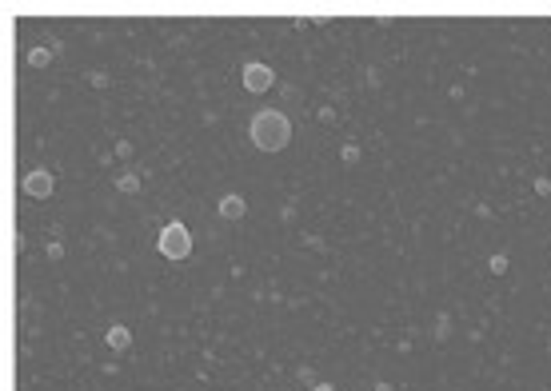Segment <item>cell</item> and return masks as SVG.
Here are the masks:
<instances>
[{
	"label": "cell",
	"instance_id": "6",
	"mask_svg": "<svg viewBox=\"0 0 551 391\" xmlns=\"http://www.w3.org/2000/svg\"><path fill=\"white\" fill-rule=\"evenodd\" d=\"M104 340H108V348H112V351H128V348H132V331L124 328V323H112Z\"/></svg>",
	"mask_w": 551,
	"mask_h": 391
},
{
	"label": "cell",
	"instance_id": "5",
	"mask_svg": "<svg viewBox=\"0 0 551 391\" xmlns=\"http://www.w3.org/2000/svg\"><path fill=\"white\" fill-rule=\"evenodd\" d=\"M244 216H248V200L244 196H236V192L220 196V220H244Z\"/></svg>",
	"mask_w": 551,
	"mask_h": 391
},
{
	"label": "cell",
	"instance_id": "4",
	"mask_svg": "<svg viewBox=\"0 0 551 391\" xmlns=\"http://www.w3.org/2000/svg\"><path fill=\"white\" fill-rule=\"evenodd\" d=\"M240 84L248 92H268L272 84H276V72L268 68L264 61H252V64H244V72H240Z\"/></svg>",
	"mask_w": 551,
	"mask_h": 391
},
{
	"label": "cell",
	"instance_id": "8",
	"mask_svg": "<svg viewBox=\"0 0 551 391\" xmlns=\"http://www.w3.org/2000/svg\"><path fill=\"white\" fill-rule=\"evenodd\" d=\"M52 56H56L52 48H32V52H29V68H48Z\"/></svg>",
	"mask_w": 551,
	"mask_h": 391
},
{
	"label": "cell",
	"instance_id": "12",
	"mask_svg": "<svg viewBox=\"0 0 551 391\" xmlns=\"http://www.w3.org/2000/svg\"><path fill=\"white\" fill-rule=\"evenodd\" d=\"M44 256H48L52 264H61V260H64V244H61V240H52L48 248H44Z\"/></svg>",
	"mask_w": 551,
	"mask_h": 391
},
{
	"label": "cell",
	"instance_id": "18",
	"mask_svg": "<svg viewBox=\"0 0 551 391\" xmlns=\"http://www.w3.org/2000/svg\"><path fill=\"white\" fill-rule=\"evenodd\" d=\"M376 391H396V387H391L388 380H380V383H376Z\"/></svg>",
	"mask_w": 551,
	"mask_h": 391
},
{
	"label": "cell",
	"instance_id": "13",
	"mask_svg": "<svg viewBox=\"0 0 551 391\" xmlns=\"http://www.w3.org/2000/svg\"><path fill=\"white\" fill-rule=\"evenodd\" d=\"M535 196H551V180H547V176H540V180H535Z\"/></svg>",
	"mask_w": 551,
	"mask_h": 391
},
{
	"label": "cell",
	"instance_id": "1",
	"mask_svg": "<svg viewBox=\"0 0 551 391\" xmlns=\"http://www.w3.org/2000/svg\"><path fill=\"white\" fill-rule=\"evenodd\" d=\"M248 136H252V144H256L260 152H280L284 144L292 140V124H288V116H284V112L264 108V112H256V116H252Z\"/></svg>",
	"mask_w": 551,
	"mask_h": 391
},
{
	"label": "cell",
	"instance_id": "9",
	"mask_svg": "<svg viewBox=\"0 0 551 391\" xmlns=\"http://www.w3.org/2000/svg\"><path fill=\"white\" fill-rule=\"evenodd\" d=\"M508 256H503V251H495V256H491V260H488V268H491V276H503V271H508Z\"/></svg>",
	"mask_w": 551,
	"mask_h": 391
},
{
	"label": "cell",
	"instance_id": "7",
	"mask_svg": "<svg viewBox=\"0 0 551 391\" xmlns=\"http://www.w3.org/2000/svg\"><path fill=\"white\" fill-rule=\"evenodd\" d=\"M116 192H124V196H136V192H140V176H136V172H124V176H116Z\"/></svg>",
	"mask_w": 551,
	"mask_h": 391
},
{
	"label": "cell",
	"instance_id": "19",
	"mask_svg": "<svg viewBox=\"0 0 551 391\" xmlns=\"http://www.w3.org/2000/svg\"><path fill=\"white\" fill-rule=\"evenodd\" d=\"M311 391H336V387H331V383H316Z\"/></svg>",
	"mask_w": 551,
	"mask_h": 391
},
{
	"label": "cell",
	"instance_id": "3",
	"mask_svg": "<svg viewBox=\"0 0 551 391\" xmlns=\"http://www.w3.org/2000/svg\"><path fill=\"white\" fill-rule=\"evenodd\" d=\"M21 188H24V196H32V200H48L52 192H56V176H52L48 168H32V172H24Z\"/></svg>",
	"mask_w": 551,
	"mask_h": 391
},
{
	"label": "cell",
	"instance_id": "17",
	"mask_svg": "<svg viewBox=\"0 0 551 391\" xmlns=\"http://www.w3.org/2000/svg\"><path fill=\"white\" fill-rule=\"evenodd\" d=\"M116 156H120V160H128V156H132V144L120 140V144H116Z\"/></svg>",
	"mask_w": 551,
	"mask_h": 391
},
{
	"label": "cell",
	"instance_id": "10",
	"mask_svg": "<svg viewBox=\"0 0 551 391\" xmlns=\"http://www.w3.org/2000/svg\"><path fill=\"white\" fill-rule=\"evenodd\" d=\"M436 335H440V340H448V335H451V316H448V311H440V320H436Z\"/></svg>",
	"mask_w": 551,
	"mask_h": 391
},
{
	"label": "cell",
	"instance_id": "16",
	"mask_svg": "<svg viewBox=\"0 0 551 391\" xmlns=\"http://www.w3.org/2000/svg\"><path fill=\"white\" fill-rule=\"evenodd\" d=\"M316 116H320V120H324V124H331V120H336V108H328V104H324V108H320V112H316Z\"/></svg>",
	"mask_w": 551,
	"mask_h": 391
},
{
	"label": "cell",
	"instance_id": "11",
	"mask_svg": "<svg viewBox=\"0 0 551 391\" xmlns=\"http://www.w3.org/2000/svg\"><path fill=\"white\" fill-rule=\"evenodd\" d=\"M340 160H344V164H348V168H351V164H360V148H356V144H344V152H340Z\"/></svg>",
	"mask_w": 551,
	"mask_h": 391
},
{
	"label": "cell",
	"instance_id": "14",
	"mask_svg": "<svg viewBox=\"0 0 551 391\" xmlns=\"http://www.w3.org/2000/svg\"><path fill=\"white\" fill-rule=\"evenodd\" d=\"M88 84H92V88H108V76H104V72H92Z\"/></svg>",
	"mask_w": 551,
	"mask_h": 391
},
{
	"label": "cell",
	"instance_id": "15",
	"mask_svg": "<svg viewBox=\"0 0 551 391\" xmlns=\"http://www.w3.org/2000/svg\"><path fill=\"white\" fill-rule=\"evenodd\" d=\"M24 248H29V240H24L21 231H16V236H12V251H16V256H21V251H24Z\"/></svg>",
	"mask_w": 551,
	"mask_h": 391
},
{
	"label": "cell",
	"instance_id": "2",
	"mask_svg": "<svg viewBox=\"0 0 551 391\" xmlns=\"http://www.w3.org/2000/svg\"><path fill=\"white\" fill-rule=\"evenodd\" d=\"M156 248H160V256H164V260H172V264H176V260H188V256H192V231L184 228L180 220L164 224Z\"/></svg>",
	"mask_w": 551,
	"mask_h": 391
}]
</instances>
